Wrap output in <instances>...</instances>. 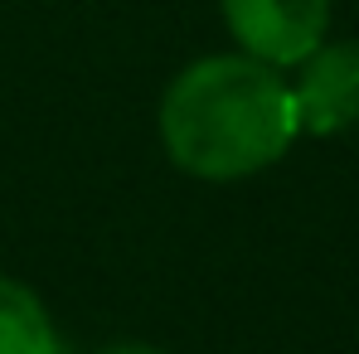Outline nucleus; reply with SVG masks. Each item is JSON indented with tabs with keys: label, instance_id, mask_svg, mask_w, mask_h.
Segmentation results:
<instances>
[{
	"label": "nucleus",
	"instance_id": "1",
	"mask_svg": "<svg viewBox=\"0 0 359 354\" xmlns=\"http://www.w3.org/2000/svg\"><path fill=\"white\" fill-rule=\"evenodd\" d=\"M297 97L277 68L219 54L180 73L161 97V141L184 175L243 179L297 141Z\"/></svg>",
	"mask_w": 359,
	"mask_h": 354
},
{
	"label": "nucleus",
	"instance_id": "2",
	"mask_svg": "<svg viewBox=\"0 0 359 354\" xmlns=\"http://www.w3.org/2000/svg\"><path fill=\"white\" fill-rule=\"evenodd\" d=\"M224 25L248 59L292 68L325 44L330 0H219Z\"/></svg>",
	"mask_w": 359,
	"mask_h": 354
},
{
	"label": "nucleus",
	"instance_id": "3",
	"mask_svg": "<svg viewBox=\"0 0 359 354\" xmlns=\"http://www.w3.org/2000/svg\"><path fill=\"white\" fill-rule=\"evenodd\" d=\"M292 97L301 131L335 136L359 126V44H320L311 59H301V83L292 88Z\"/></svg>",
	"mask_w": 359,
	"mask_h": 354
},
{
	"label": "nucleus",
	"instance_id": "4",
	"mask_svg": "<svg viewBox=\"0 0 359 354\" xmlns=\"http://www.w3.org/2000/svg\"><path fill=\"white\" fill-rule=\"evenodd\" d=\"M0 354H63L44 301L10 277H0Z\"/></svg>",
	"mask_w": 359,
	"mask_h": 354
},
{
	"label": "nucleus",
	"instance_id": "5",
	"mask_svg": "<svg viewBox=\"0 0 359 354\" xmlns=\"http://www.w3.org/2000/svg\"><path fill=\"white\" fill-rule=\"evenodd\" d=\"M97 354H161V350H151V345H107Z\"/></svg>",
	"mask_w": 359,
	"mask_h": 354
}]
</instances>
